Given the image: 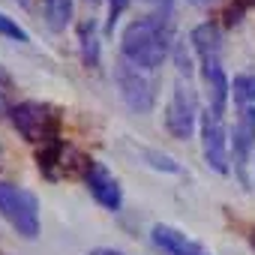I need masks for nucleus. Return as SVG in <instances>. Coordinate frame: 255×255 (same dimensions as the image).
Masks as SVG:
<instances>
[{
	"label": "nucleus",
	"mask_w": 255,
	"mask_h": 255,
	"mask_svg": "<svg viewBox=\"0 0 255 255\" xmlns=\"http://www.w3.org/2000/svg\"><path fill=\"white\" fill-rule=\"evenodd\" d=\"M120 54L126 63H132L144 72L159 69L171 54V27L165 15H144L126 24L120 36Z\"/></svg>",
	"instance_id": "1"
},
{
	"label": "nucleus",
	"mask_w": 255,
	"mask_h": 255,
	"mask_svg": "<svg viewBox=\"0 0 255 255\" xmlns=\"http://www.w3.org/2000/svg\"><path fill=\"white\" fill-rule=\"evenodd\" d=\"M9 120L18 129V135L30 144L45 147V144L60 141V114L48 102H36V99L15 102L12 111H9Z\"/></svg>",
	"instance_id": "2"
},
{
	"label": "nucleus",
	"mask_w": 255,
	"mask_h": 255,
	"mask_svg": "<svg viewBox=\"0 0 255 255\" xmlns=\"http://www.w3.org/2000/svg\"><path fill=\"white\" fill-rule=\"evenodd\" d=\"M0 216H3L21 237L33 240L39 234V201L33 192L0 180Z\"/></svg>",
	"instance_id": "3"
},
{
	"label": "nucleus",
	"mask_w": 255,
	"mask_h": 255,
	"mask_svg": "<svg viewBox=\"0 0 255 255\" xmlns=\"http://www.w3.org/2000/svg\"><path fill=\"white\" fill-rule=\"evenodd\" d=\"M195 120H198V96L189 84V75H180L174 81V93L165 108V126L174 138L186 141L195 132Z\"/></svg>",
	"instance_id": "4"
},
{
	"label": "nucleus",
	"mask_w": 255,
	"mask_h": 255,
	"mask_svg": "<svg viewBox=\"0 0 255 255\" xmlns=\"http://www.w3.org/2000/svg\"><path fill=\"white\" fill-rule=\"evenodd\" d=\"M228 129H225V114L204 108L201 111V147H204V162L207 168H213L216 174H228Z\"/></svg>",
	"instance_id": "5"
},
{
	"label": "nucleus",
	"mask_w": 255,
	"mask_h": 255,
	"mask_svg": "<svg viewBox=\"0 0 255 255\" xmlns=\"http://www.w3.org/2000/svg\"><path fill=\"white\" fill-rule=\"evenodd\" d=\"M252 150H255V105L240 108L237 123H234V132H231V165L234 174L243 186H249V162H252Z\"/></svg>",
	"instance_id": "6"
},
{
	"label": "nucleus",
	"mask_w": 255,
	"mask_h": 255,
	"mask_svg": "<svg viewBox=\"0 0 255 255\" xmlns=\"http://www.w3.org/2000/svg\"><path fill=\"white\" fill-rule=\"evenodd\" d=\"M114 78H117V87H120L123 102L129 105L132 111L147 114V111L153 108L156 93H153V84H150V78L144 75V69H138V66H132V63H126V60H120Z\"/></svg>",
	"instance_id": "7"
},
{
	"label": "nucleus",
	"mask_w": 255,
	"mask_h": 255,
	"mask_svg": "<svg viewBox=\"0 0 255 255\" xmlns=\"http://www.w3.org/2000/svg\"><path fill=\"white\" fill-rule=\"evenodd\" d=\"M81 174H84V183H87L90 195H93L105 210H120V204H123L120 183H117V177H114L102 162L87 159V165L81 168Z\"/></svg>",
	"instance_id": "8"
},
{
	"label": "nucleus",
	"mask_w": 255,
	"mask_h": 255,
	"mask_svg": "<svg viewBox=\"0 0 255 255\" xmlns=\"http://www.w3.org/2000/svg\"><path fill=\"white\" fill-rule=\"evenodd\" d=\"M150 240H153V246L162 249L165 255H210L198 240H192V237H186L183 231H177V228H171V225H162V222L150 228Z\"/></svg>",
	"instance_id": "9"
},
{
	"label": "nucleus",
	"mask_w": 255,
	"mask_h": 255,
	"mask_svg": "<svg viewBox=\"0 0 255 255\" xmlns=\"http://www.w3.org/2000/svg\"><path fill=\"white\" fill-rule=\"evenodd\" d=\"M189 42H192V48L198 51L201 60L222 54V33H219V27L210 24V21H207V24H198V27L189 33Z\"/></svg>",
	"instance_id": "10"
},
{
	"label": "nucleus",
	"mask_w": 255,
	"mask_h": 255,
	"mask_svg": "<svg viewBox=\"0 0 255 255\" xmlns=\"http://www.w3.org/2000/svg\"><path fill=\"white\" fill-rule=\"evenodd\" d=\"M42 12L51 30H66L72 21V0H42Z\"/></svg>",
	"instance_id": "11"
},
{
	"label": "nucleus",
	"mask_w": 255,
	"mask_h": 255,
	"mask_svg": "<svg viewBox=\"0 0 255 255\" xmlns=\"http://www.w3.org/2000/svg\"><path fill=\"white\" fill-rule=\"evenodd\" d=\"M81 57H84L87 66L99 63V39H96V24L93 21L81 24Z\"/></svg>",
	"instance_id": "12"
},
{
	"label": "nucleus",
	"mask_w": 255,
	"mask_h": 255,
	"mask_svg": "<svg viewBox=\"0 0 255 255\" xmlns=\"http://www.w3.org/2000/svg\"><path fill=\"white\" fill-rule=\"evenodd\" d=\"M231 96H234V105H240V108L255 105V75H234Z\"/></svg>",
	"instance_id": "13"
},
{
	"label": "nucleus",
	"mask_w": 255,
	"mask_h": 255,
	"mask_svg": "<svg viewBox=\"0 0 255 255\" xmlns=\"http://www.w3.org/2000/svg\"><path fill=\"white\" fill-rule=\"evenodd\" d=\"M0 36L15 39V42H27V39H30V36H27V30H24L15 18H9L6 12H0Z\"/></svg>",
	"instance_id": "14"
},
{
	"label": "nucleus",
	"mask_w": 255,
	"mask_h": 255,
	"mask_svg": "<svg viewBox=\"0 0 255 255\" xmlns=\"http://www.w3.org/2000/svg\"><path fill=\"white\" fill-rule=\"evenodd\" d=\"M12 78H9V72L0 66V114H9L12 111Z\"/></svg>",
	"instance_id": "15"
},
{
	"label": "nucleus",
	"mask_w": 255,
	"mask_h": 255,
	"mask_svg": "<svg viewBox=\"0 0 255 255\" xmlns=\"http://www.w3.org/2000/svg\"><path fill=\"white\" fill-rule=\"evenodd\" d=\"M144 156H147V159H153V162H150L153 168H165V171H177V162H174L171 156H165V153H153V150H147Z\"/></svg>",
	"instance_id": "16"
},
{
	"label": "nucleus",
	"mask_w": 255,
	"mask_h": 255,
	"mask_svg": "<svg viewBox=\"0 0 255 255\" xmlns=\"http://www.w3.org/2000/svg\"><path fill=\"white\" fill-rule=\"evenodd\" d=\"M126 6H129V0H108V27H114V21L123 15Z\"/></svg>",
	"instance_id": "17"
},
{
	"label": "nucleus",
	"mask_w": 255,
	"mask_h": 255,
	"mask_svg": "<svg viewBox=\"0 0 255 255\" xmlns=\"http://www.w3.org/2000/svg\"><path fill=\"white\" fill-rule=\"evenodd\" d=\"M144 3H150V6H156V9H162L165 15L171 12V3H174V0H144Z\"/></svg>",
	"instance_id": "18"
},
{
	"label": "nucleus",
	"mask_w": 255,
	"mask_h": 255,
	"mask_svg": "<svg viewBox=\"0 0 255 255\" xmlns=\"http://www.w3.org/2000/svg\"><path fill=\"white\" fill-rule=\"evenodd\" d=\"M87 255H123V252H117V249H93Z\"/></svg>",
	"instance_id": "19"
},
{
	"label": "nucleus",
	"mask_w": 255,
	"mask_h": 255,
	"mask_svg": "<svg viewBox=\"0 0 255 255\" xmlns=\"http://www.w3.org/2000/svg\"><path fill=\"white\" fill-rule=\"evenodd\" d=\"M237 9H246V6H255V0H234Z\"/></svg>",
	"instance_id": "20"
},
{
	"label": "nucleus",
	"mask_w": 255,
	"mask_h": 255,
	"mask_svg": "<svg viewBox=\"0 0 255 255\" xmlns=\"http://www.w3.org/2000/svg\"><path fill=\"white\" fill-rule=\"evenodd\" d=\"M189 3H198V6H207V3H213V0H189Z\"/></svg>",
	"instance_id": "21"
},
{
	"label": "nucleus",
	"mask_w": 255,
	"mask_h": 255,
	"mask_svg": "<svg viewBox=\"0 0 255 255\" xmlns=\"http://www.w3.org/2000/svg\"><path fill=\"white\" fill-rule=\"evenodd\" d=\"M249 243H252V249H255V228H252V234H249Z\"/></svg>",
	"instance_id": "22"
},
{
	"label": "nucleus",
	"mask_w": 255,
	"mask_h": 255,
	"mask_svg": "<svg viewBox=\"0 0 255 255\" xmlns=\"http://www.w3.org/2000/svg\"><path fill=\"white\" fill-rule=\"evenodd\" d=\"M87 3H96V0H87Z\"/></svg>",
	"instance_id": "23"
}]
</instances>
